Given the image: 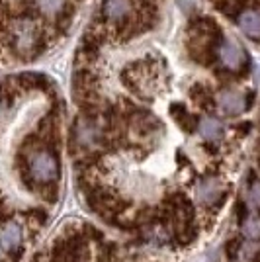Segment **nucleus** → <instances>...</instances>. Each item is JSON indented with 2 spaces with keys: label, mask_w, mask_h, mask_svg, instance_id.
<instances>
[{
  "label": "nucleus",
  "mask_w": 260,
  "mask_h": 262,
  "mask_svg": "<svg viewBox=\"0 0 260 262\" xmlns=\"http://www.w3.org/2000/svg\"><path fill=\"white\" fill-rule=\"evenodd\" d=\"M247 4H249V0H215V8L229 18L239 16Z\"/></svg>",
  "instance_id": "ddd939ff"
},
{
  "label": "nucleus",
  "mask_w": 260,
  "mask_h": 262,
  "mask_svg": "<svg viewBox=\"0 0 260 262\" xmlns=\"http://www.w3.org/2000/svg\"><path fill=\"white\" fill-rule=\"evenodd\" d=\"M241 249H243V241L241 239H229L227 245H225V252H227V256L233 260V258H237L239 252H241Z\"/></svg>",
  "instance_id": "dca6fc26"
},
{
  "label": "nucleus",
  "mask_w": 260,
  "mask_h": 262,
  "mask_svg": "<svg viewBox=\"0 0 260 262\" xmlns=\"http://www.w3.org/2000/svg\"><path fill=\"white\" fill-rule=\"evenodd\" d=\"M28 166H30V174H32L35 184H51L57 182L59 176V163L55 151L49 149H39V151H32L28 157Z\"/></svg>",
  "instance_id": "f03ea898"
},
{
  "label": "nucleus",
  "mask_w": 260,
  "mask_h": 262,
  "mask_svg": "<svg viewBox=\"0 0 260 262\" xmlns=\"http://www.w3.org/2000/svg\"><path fill=\"white\" fill-rule=\"evenodd\" d=\"M252 98H254L252 92L241 94L235 90H223L217 98V106L221 108V112L225 116H239V114H243L245 110H249L252 106Z\"/></svg>",
  "instance_id": "39448f33"
},
{
  "label": "nucleus",
  "mask_w": 260,
  "mask_h": 262,
  "mask_svg": "<svg viewBox=\"0 0 260 262\" xmlns=\"http://www.w3.org/2000/svg\"><path fill=\"white\" fill-rule=\"evenodd\" d=\"M22 241H24V229L22 225L8 221L4 225H0V247L10 254L22 251Z\"/></svg>",
  "instance_id": "423d86ee"
},
{
  "label": "nucleus",
  "mask_w": 260,
  "mask_h": 262,
  "mask_svg": "<svg viewBox=\"0 0 260 262\" xmlns=\"http://www.w3.org/2000/svg\"><path fill=\"white\" fill-rule=\"evenodd\" d=\"M133 14V2L131 0H104L102 4V16L110 24H121Z\"/></svg>",
  "instance_id": "0eeeda50"
},
{
  "label": "nucleus",
  "mask_w": 260,
  "mask_h": 262,
  "mask_svg": "<svg viewBox=\"0 0 260 262\" xmlns=\"http://www.w3.org/2000/svg\"><path fill=\"white\" fill-rule=\"evenodd\" d=\"M18 84L24 88H39V90H47L51 86V82L47 80L44 75H35V73H26L18 77Z\"/></svg>",
  "instance_id": "4468645a"
},
{
  "label": "nucleus",
  "mask_w": 260,
  "mask_h": 262,
  "mask_svg": "<svg viewBox=\"0 0 260 262\" xmlns=\"http://www.w3.org/2000/svg\"><path fill=\"white\" fill-rule=\"evenodd\" d=\"M143 2H153V0H143Z\"/></svg>",
  "instance_id": "4be33fe9"
},
{
  "label": "nucleus",
  "mask_w": 260,
  "mask_h": 262,
  "mask_svg": "<svg viewBox=\"0 0 260 262\" xmlns=\"http://www.w3.org/2000/svg\"><path fill=\"white\" fill-rule=\"evenodd\" d=\"M219 59L223 67L231 71V73H239V75H245L247 73V67H249V57L245 53V49L233 41V39H223L219 45Z\"/></svg>",
  "instance_id": "20e7f679"
},
{
  "label": "nucleus",
  "mask_w": 260,
  "mask_h": 262,
  "mask_svg": "<svg viewBox=\"0 0 260 262\" xmlns=\"http://www.w3.org/2000/svg\"><path fill=\"white\" fill-rule=\"evenodd\" d=\"M198 131H200L202 139L206 143H217L223 137V125H221V121H217L215 118H209V116L204 118V120H200Z\"/></svg>",
  "instance_id": "9b49d317"
},
{
  "label": "nucleus",
  "mask_w": 260,
  "mask_h": 262,
  "mask_svg": "<svg viewBox=\"0 0 260 262\" xmlns=\"http://www.w3.org/2000/svg\"><path fill=\"white\" fill-rule=\"evenodd\" d=\"M4 41L16 57L33 59L41 53L47 45L44 30L37 26L35 18L28 20H12L10 28L4 33Z\"/></svg>",
  "instance_id": "f257e3e1"
},
{
  "label": "nucleus",
  "mask_w": 260,
  "mask_h": 262,
  "mask_svg": "<svg viewBox=\"0 0 260 262\" xmlns=\"http://www.w3.org/2000/svg\"><path fill=\"white\" fill-rule=\"evenodd\" d=\"M67 0H37V8L44 16H49V18H57L61 10L65 8Z\"/></svg>",
  "instance_id": "2eb2a0df"
},
{
  "label": "nucleus",
  "mask_w": 260,
  "mask_h": 262,
  "mask_svg": "<svg viewBox=\"0 0 260 262\" xmlns=\"http://www.w3.org/2000/svg\"><path fill=\"white\" fill-rule=\"evenodd\" d=\"M170 116H172L174 121H176L184 131H188V133L196 131L198 125H200V118L194 116V114H190V112L186 110L184 104H180V102H176V104L170 106Z\"/></svg>",
  "instance_id": "9d476101"
},
{
  "label": "nucleus",
  "mask_w": 260,
  "mask_h": 262,
  "mask_svg": "<svg viewBox=\"0 0 260 262\" xmlns=\"http://www.w3.org/2000/svg\"><path fill=\"white\" fill-rule=\"evenodd\" d=\"M245 237H249V239H260V221L258 219L247 221V223H245Z\"/></svg>",
  "instance_id": "a211bd4d"
},
{
  "label": "nucleus",
  "mask_w": 260,
  "mask_h": 262,
  "mask_svg": "<svg viewBox=\"0 0 260 262\" xmlns=\"http://www.w3.org/2000/svg\"><path fill=\"white\" fill-rule=\"evenodd\" d=\"M28 219H32L33 223H35V227H39L41 223H45V219H47V211L41 208H35L28 213Z\"/></svg>",
  "instance_id": "6ab92c4d"
},
{
  "label": "nucleus",
  "mask_w": 260,
  "mask_h": 262,
  "mask_svg": "<svg viewBox=\"0 0 260 262\" xmlns=\"http://www.w3.org/2000/svg\"><path fill=\"white\" fill-rule=\"evenodd\" d=\"M37 14H41L37 8V2L33 0H16L10 8L12 20H28V18H35Z\"/></svg>",
  "instance_id": "f8f14e48"
},
{
  "label": "nucleus",
  "mask_w": 260,
  "mask_h": 262,
  "mask_svg": "<svg viewBox=\"0 0 260 262\" xmlns=\"http://www.w3.org/2000/svg\"><path fill=\"white\" fill-rule=\"evenodd\" d=\"M254 262H260V251L256 252V256H254Z\"/></svg>",
  "instance_id": "412c9836"
},
{
  "label": "nucleus",
  "mask_w": 260,
  "mask_h": 262,
  "mask_svg": "<svg viewBox=\"0 0 260 262\" xmlns=\"http://www.w3.org/2000/svg\"><path fill=\"white\" fill-rule=\"evenodd\" d=\"M249 204L252 208H260V180H254L249 190Z\"/></svg>",
  "instance_id": "f3484780"
},
{
  "label": "nucleus",
  "mask_w": 260,
  "mask_h": 262,
  "mask_svg": "<svg viewBox=\"0 0 260 262\" xmlns=\"http://www.w3.org/2000/svg\"><path fill=\"white\" fill-rule=\"evenodd\" d=\"M190 98L198 108H202L204 112H211L215 108L217 100L213 96V90L204 84V82H196L194 86L190 88Z\"/></svg>",
  "instance_id": "1a4fd4ad"
},
{
  "label": "nucleus",
  "mask_w": 260,
  "mask_h": 262,
  "mask_svg": "<svg viewBox=\"0 0 260 262\" xmlns=\"http://www.w3.org/2000/svg\"><path fill=\"white\" fill-rule=\"evenodd\" d=\"M237 24L243 32L249 35L250 39L260 41V10H243L237 16Z\"/></svg>",
  "instance_id": "6e6552de"
},
{
  "label": "nucleus",
  "mask_w": 260,
  "mask_h": 262,
  "mask_svg": "<svg viewBox=\"0 0 260 262\" xmlns=\"http://www.w3.org/2000/svg\"><path fill=\"white\" fill-rule=\"evenodd\" d=\"M227 196L229 192L221 186V180H217L213 176L204 178L196 184V198L207 208H221L227 202Z\"/></svg>",
  "instance_id": "7ed1b4c3"
},
{
  "label": "nucleus",
  "mask_w": 260,
  "mask_h": 262,
  "mask_svg": "<svg viewBox=\"0 0 260 262\" xmlns=\"http://www.w3.org/2000/svg\"><path fill=\"white\" fill-rule=\"evenodd\" d=\"M247 215H249L247 204L239 202V204H237V221H239V223H245V221H247Z\"/></svg>",
  "instance_id": "aec40b11"
}]
</instances>
